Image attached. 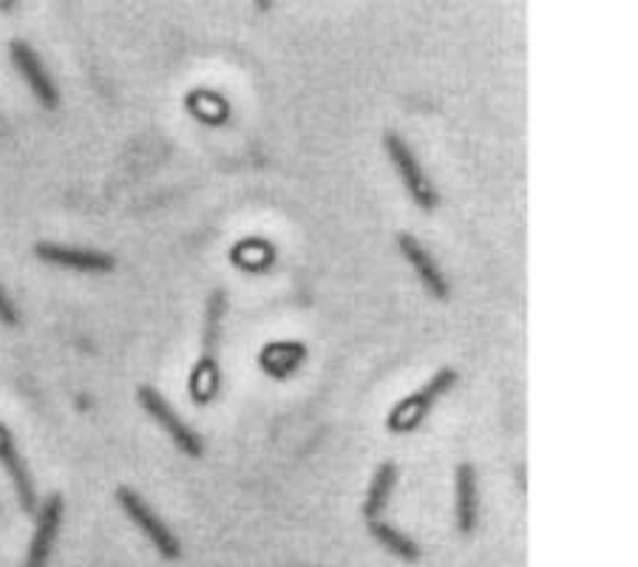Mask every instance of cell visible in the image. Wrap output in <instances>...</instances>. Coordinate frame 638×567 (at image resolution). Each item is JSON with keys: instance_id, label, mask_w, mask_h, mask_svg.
<instances>
[{"instance_id": "cell-2", "label": "cell", "mask_w": 638, "mask_h": 567, "mask_svg": "<svg viewBox=\"0 0 638 567\" xmlns=\"http://www.w3.org/2000/svg\"><path fill=\"white\" fill-rule=\"evenodd\" d=\"M117 502L125 511V517H128V520L145 533V540L157 547L159 556H166V559H179V556H182V545H179V540L171 533V528L159 520V513L153 511V508L148 506L137 491H134V488L119 486Z\"/></svg>"}, {"instance_id": "cell-3", "label": "cell", "mask_w": 638, "mask_h": 567, "mask_svg": "<svg viewBox=\"0 0 638 567\" xmlns=\"http://www.w3.org/2000/svg\"><path fill=\"white\" fill-rule=\"evenodd\" d=\"M454 383H457V372L454 370H440L429 377L423 389L409 395L406 400H400L389 415V429L391 431H412L423 423V417L429 415L434 404H437L440 397L446 395L452 389Z\"/></svg>"}, {"instance_id": "cell-6", "label": "cell", "mask_w": 638, "mask_h": 567, "mask_svg": "<svg viewBox=\"0 0 638 567\" xmlns=\"http://www.w3.org/2000/svg\"><path fill=\"white\" fill-rule=\"evenodd\" d=\"M62 497L60 494H52V497L43 499V506L37 508L35 517V533H32V545H29L26 567H46L48 556H52V547L57 542V531H60L62 522Z\"/></svg>"}, {"instance_id": "cell-4", "label": "cell", "mask_w": 638, "mask_h": 567, "mask_svg": "<svg viewBox=\"0 0 638 567\" xmlns=\"http://www.w3.org/2000/svg\"><path fill=\"white\" fill-rule=\"evenodd\" d=\"M137 400H139V406H143V409L168 431V438L176 443L179 452H185L187 457H202L200 434H196V431H193L191 426H187L185 420H182L171 406H168L166 397L159 395L157 389H151V386H139Z\"/></svg>"}, {"instance_id": "cell-13", "label": "cell", "mask_w": 638, "mask_h": 567, "mask_svg": "<svg viewBox=\"0 0 638 567\" xmlns=\"http://www.w3.org/2000/svg\"><path fill=\"white\" fill-rule=\"evenodd\" d=\"M0 321L7 324V327H14V324H18V309H14L12 298H9V293L3 290V284H0Z\"/></svg>"}, {"instance_id": "cell-5", "label": "cell", "mask_w": 638, "mask_h": 567, "mask_svg": "<svg viewBox=\"0 0 638 567\" xmlns=\"http://www.w3.org/2000/svg\"><path fill=\"white\" fill-rule=\"evenodd\" d=\"M9 57H12V66L18 69V75L26 80V86L32 89V94L37 97V103H41L43 109H48V111L57 109V103H60V94H57L55 80L48 77L43 60L35 55V48L23 41H12L9 43Z\"/></svg>"}, {"instance_id": "cell-1", "label": "cell", "mask_w": 638, "mask_h": 567, "mask_svg": "<svg viewBox=\"0 0 638 567\" xmlns=\"http://www.w3.org/2000/svg\"><path fill=\"white\" fill-rule=\"evenodd\" d=\"M384 151L386 157L391 159V165H395V171H398L400 182H403L406 193H409V199H412L414 205H418L420 211H434L440 202L437 191H434L432 179L423 173L418 157H414L412 148L406 145V139L398 137L395 131H389L384 137Z\"/></svg>"}, {"instance_id": "cell-12", "label": "cell", "mask_w": 638, "mask_h": 567, "mask_svg": "<svg viewBox=\"0 0 638 567\" xmlns=\"http://www.w3.org/2000/svg\"><path fill=\"white\" fill-rule=\"evenodd\" d=\"M369 531H372V536H375V540H378L391 556H398V559H403V562H418L420 559V547L414 545V542L409 540L406 533H400L398 528L386 525V522H380V520H372Z\"/></svg>"}, {"instance_id": "cell-11", "label": "cell", "mask_w": 638, "mask_h": 567, "mask_svg": "<svg viewBox=\"0 0 638 567\" xmlns=\"http://www.w3.org/2000/svg\"><path fill=\"white\" fill-rule=\"evenodd\" d=\"M395 479H398V468H395V463H384L378 472H375V477H372L369 494H366V502H364V517L369 522L378 520L380 513L386 511V506H389Z\"/></svg>"}, {"instance_id": "cell-9", "label": "cell", "mask_w": 638, "mask_h": 567, "mask_svg": "<svg viewBox=\"0 0 638 567\" xmlns=\"http://www.w3.org/2000/svg\"><path fill=\"white\" fill-rule=\"evenodd\" d=\"M398 247H400V253H403V259L409 261L414 273H418L420 284H423L434 298H446L448 281H446V275H443V270L437 267V261L429 256V250H425L414 236H409V233H400Z\"/></svg>"}, {"instance_id": "cell-7", "label": "cell", "mask_w": 638, "mask_h": 567, "mask_svg": "<svg viewBox=\"0 0 638 567\" xmlns=\"http://www.w3.org/2000/svg\"><path fill=\"white\" fill-rule=\"evenodd\" d=\"M35 256L41 261H46V264L80 270V273H109V270H114V256L83 250V247L48 245V241H43V245L35 247Z\"/></svg>"}, {"instance_id": "cell-10", "label": "cell", "mask_w": 638, "mask_h": 567, "mask_svg": "<svg viewBox=\"0 0 638 567\" xmlns=\"http://www.w3.org/2000/svg\"><path fill=\"white\" fill-rule=\"evenodd\" d=\"M454 506H457V528L460 533H474L477 528V511H480V491H477V472L471 463H463L457 468V491H454Z\"/></svg>"}, {"instance_id": "cell-8", "label": "cell", "mask_w": 638, "mask_h": 567, "mask_svg": "<svg viewBox=\"0 0 638 567\" xmlns=\"http://www.w3.org/2000/svg\"><path fill=\"white\" fill-rule=\"evenodd\" d=\"M0 465H3L9 477H12L14 494H18V502H21L23 511L35 513L37 511L35 483H32V474H29L26 463H23L21 452H18V445H14L12 431L3 423H0Z\"/></svg>"}]
</instances>
